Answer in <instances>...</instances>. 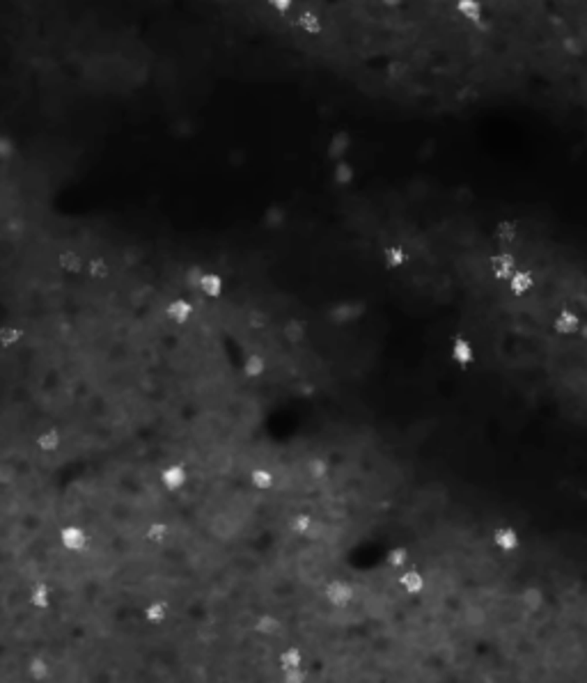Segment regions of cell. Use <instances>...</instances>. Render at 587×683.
Listing matches in <instances>:
<instances>
[{
  "label": "cell",
  "mask_w": 587,
  "mask_h": 683,
  "mask_svg": "<svg viewBox=\"0 0 587 683\" xmlns=\"http://www.w3.org/2000/svg\"><path fill=\"white\" fill-rule=\"evenodd\" d=\"M578 328H581V319H578L576 312H569V310H562L560 315L553 321V331L560 333V335H569V333H576Z\"/></svg>",
  "instance_id": "30bf717a"
},
{
  "label": "cell",
  "mask_w": 587,
  "mask_h": 683,
  "mask_svg": "<svg viewBox=\"0 0 587 683\" xmlns=\"http://www.w3.org/2000/svg\"><path fill=\"white\" fill-rule=\"evenodd\" d=\"M324 596L330 605H335V607H344V605H349L351 603V598H353V589L349 582H344V580H333V582H328L326 585V591H324Z\"/></svg>",
  "instance_id": "3957f363"
},
{
  "label": "cell",
  "mask_w": 587,
  "mask_h": 683,
  "mask_svg": "<svg viewBox=\"0 0 587 683\" xmlns=\"http://www.w3.org/2000/svg\"><path fill=\"white\" fill-rule=\"evenodd\" d=\"M285 340L287 342H292V344H299V342H303L305 340V324H303V321H299V319H292V321H289V324L285 326Z\"/></svg>",
  "instance_id": "d4e9b609"
},
{
  "label": "cell",
  "mask_w": 587,
  "mask_h": 683,
  "mask_svg": "<svg viewBox=\"0 0 587 683\" xmlns=\"http://www.w3.org/2000/svg\"><path fill=\"white\" fill-rule=\"evenodd\" d=\"M16 152V147H14V140L10 136H3L0 134V161H10L12 156Z\"/></svg>",
  "instance_id": "b9f144b4"
},
{
  "label": "cell",
  "mask_w": 587,
  "mask_h": 683,
  "mask_svg": "<svg viewBox=\"0 0 587 683\" xmlns=\"http://www.w3.org/2000/svg\"><path fill=\"white\" fill-rule=\"evenodd\" d=\"M542 603H544V594H542L539 589L530 587V589H525V591H523V605H525L530 612H537V610H539Z\"/></svg>",
  "instance_id": "836d02e7"
},
{
  "label": "cell",
  "mask_w": 587,
  "mask_h": 683,
  "mask_svg": "<svg viewBox=\"0 0 587 683\" xmlns=\"http://www.w3.org/2000/svg\"><path fill=\"white\" fill-rule=\"evenodd\" d=\"M264 369H267V363H264V358L257 356V353H253V356H248V358H246V363H243V372H246V376L257 378V376L264 374Z\"/></svg>",
  "instance_id": "83f0119b"
},
{
  "label": "cell",
  "mask_w": 587,
  "mask_h": 683,
  "mask_svg": "<svg viewBox=\"0 0 587 683\" xmlns=\"http://www.w3.org/2000/svg\"><path fill=\"white\" fill-rule=\"evenodd\" d=\"M211 532H213V537L227 539L229 534H232V518L227 514H216L211 518Z\"/></svg>",
  "instance_id": "d6986e66"
},
{
  "label": "cell",
  "mask_w": 587,
  "mask_h": 683,
  "mask_svg": "<svg viewBox=\"0 0 587 683\" xmlns=\"http://www.w3.org/2000/svg\"><path fill=\"white\" fill-rule=\"evenodd\" d=\"M57 264L64 271V273H80L83 271V259L76 250H64L57 254Z\"/></svg>",
  "instance_id": "9a60e30c"
},
{
  "label": "cell",
  "mask_w": 587,
  "mask_h": 683,
  "mask_svg": "<svg viewBox=\"0 0 587 683\" xmlns=\"http://www.w3.org/2000/svg\"><path fill=\"white\" fill-rule=\"evenodd\" d=\"M250 484L257 491H267L274 487V475H271L267 468H255L250 473Z\"/></svg>",
  "instance_id": "603a6c76"
},
{
  "label": "cell",
  "mask_w": 587,
  "mask_h": 683,
  "mask_svg": "<svg viewBox=\"0 0 587 683\" xmlns=\"http://www.w3.org/2000/svg\"><path fill=\"white\" fill-rule=\"evenodd\" d=\"M165 315H168L170 321H175V324H186V321L191 319V315H193V305L184 299H177V301L168 303Z\"/></svg>",
  "instance_id": "8fae6325"
},
{
  "label": "cell",
  "mask_w": 587,
  "mask_h": 683,
  "mask_svg": "<svg viewBox=\"0 0 587 683\" xmlns=\"http://www.w3.org/2000/svg\"><path fill=\"white\" fill-rule=\"evenodd\" d=\"M37 445H39L41 452H55L57 447H60V433H57V429L41 431L37 436Z\"/></svg>",
  "instance_id": "7402d4cb"
},
{
  "label": "cell",
  "mask_w": 587,
  "mask_h": 683,
  "mask_svg": "<svg viewBox=\"0 0 587 683\" xmlns=\"http://www.w3.org/2000/svg\"><path fill=\"white\" fill-rule=\"evenodd\" d=\"M269 324V315L262 310H250L248 312V326L255 328V331H260V328H267Z\"/></svg>",
  "instance_id": "8d00e7d4"
},
{
  "label": "cell",
  "mask_w": 587,
  "mask_h": 683,
  "mask_svg": "<svg viewBox=\"0 0 587 683\" xmlns=\"http://www.w3.org/2000/svg\"><path fill=\"white\" fill-rule=\"evenodd\" d=\"M326 473H328V463L324 459L308 461V475L312 477V480H321V477H326Z\"/></svg>",
  "instance_id": "d590c367"
},
{
  "label": "cell",
  "mask_w": 587,
  "mask_h": 683,
  "mask_svg": "<svg viewBox=\"0 0 587 683\" xmlns=\"http://www.w3.org/2000/svg\"><path fill=\"white\" fill-rule=\"evenodd\" d=\"M305 679H308V672L301 670V668H289V670H285V681L287 683H303Z\"/></svg>",
  "instance_id": "f6af8a7d"
},
{
  "label": "cell",
  "mask_w": 587,
  "mask_h": 683,
  "mask_svg": "<svg viewBox=\"0 0 587 683\" xmlns=\"http://www.w3.org/2000/svg\"><path fill=\"white\" fill-rule=\"evenodd\" d=\"M209 466H211L213 473L225 475L229 468H232V456H229L227 452H216V454L209 456Z\"/></svg>",
  "instance_id": "f1b7e54d"
},
{
  "label": "cell",
  "mask_w": 587,
  "mask_h": 683,
  "mask_svg": "<svg viewBox=\"0 0 587 683\" xmlns=\"http://www.w3.org/2000/svg\"><path fill=\"white\" fill-rule=\"evenodd\" d=\"M292 26L299 28L303 35H308V37H319L321 32H324L326 23H324V16H321L317 10L305 7V10H301L299 14H294Z\"/></svg>",
  "instance_id": "6da1fadb"
},
{
  "label": "cell",
  "mask_w": 587,
  "mask_h": 683,
  "mask_svg": "<svg viewBox=\"0 0 587 683\" xmlns=\"http://www.w3.org/2000/svg\"><path fill=\"white\" fill-rule=\"evenodd\" d=\"M16 477V470L10 463H0V487H10Z\"/></svg>",
  "instance_id": "ee69618b"
},
{
  "label": "cell",
  "mask_w": 587,
  "mask_h": 683,
  "mask_svg": "<svg viewBox=\"0 0 587 683\" xmlns=\"http://www.w3.org/2000/svg\"><path fill=\"white\" fill-rule=\"evenodd\" d=\"M145 619L150 624H161L168 619V605L161 603V601H156V603H150L145 607Z\"/></svg>",
  "instance_id": "484cf974"
},
{
  "label": "cell",
  "mask_w": 587,
  "mask_h": 683,
  "mask_svg": "<svg viewBox=\"0 0 587 683\" xmlns=\"http://www.w3.org/2000/svg\"><path fill=\"white\" fill-rule=\"evenodd\" d=\"M452 358L457 360L459 365H468V363H473V358H475V353H473V347L464 340V337H457L454 340V347H452Z\"/></svg>",
  "instance_id": "e0dca14e"
},
{
  "label": "cell",
  "mask_w": 587,
  "mask_h": 683,
  "mask_svg": "<svg viewBox=\"0 0 587 683\" xmlns=\"http://www.w3.org/2000/svg\"><path fill=\"white\" fill-rule=\"evenodd\" d=\"M23 340V331L14 326H0V347L10 349L14 344H19Z\"/></svg>",
  "instance_id": "4316f807"
},
{
  "label": "cell",
  "mask_w": 587,
  "mask_h": 683,
  "mask_svg": "<svg viewBox=\"0 0 587 683\" xmlns=\"http://www.w3.org/2000/svg\"><path fill=\"white\" fill-rule=\"evenodd\" d=\"M406 559H409L406 548H392L390 553H388V564L395 566V569H399V566L406 564Z\"/></svg>",
  "instance_id": "ab89813d"
},
{
  "label": "cell",
  "mask_w": 587,
  "mask_h": 683,
  "mask_svg": "<svg viewBox=\"0 0 587 683\" xmlns=\"http://www.w3.org/2000/svg\"><path fill=\"white\" fill-rule=\"evenodd\" d=\"M581 331H583V340H587V324H585V326L581 328Z\"/></svg>",
  "instance_id": "c3c4849f"
},
{
  "label": "cell",
  "mask_w": 587,
  "mask_h": 683,
  "mask_svg": "<svg viewBox=\"0 0 587 683\" xmlns=\"http://www.w3.org/2000/svg\"><path fill=\"white\" fill-rule=\"evenodd\" d=\"M48 603H51V589H48L46 585H37L35 589L30 591V605L48 607Z\"/></svg>",
  "instance_id": "d6a6232c"
},
{
  "label": "cell",
  "mask_w": 587,
  "mask_h": 683,
  "mask_svg": "<svg viewBox=\"0 0 587 683\" xmlns=\"http://www.w3.org/2000/svg\"><path fill=\"white\" fill-rule=\"evenodd\" d=\"M289 528H292L296 534H305L310 528H312V518L308 514H299V516H294L292 518V523H289Z\"/></svg>",
  "instance_id": "74e56055"
},
{
  "label": "cell",
  "mask_w": 587,
  "mask_h": 683,
  "mask_svg": "<svg viewBox=\"0 0 587 683\" xmlns=\"http://www.w3.org/2000/svg\"><path fill=\"white\" fill-rule=\"evenodd\" d=\"M87 273H90V278H94V280H104V278H108V273H111L108 261H106L104 257H94V259H90V261H87Z\"/></svg>",
  "instance_id": "4dcf8cb0"
},
{
  "label": "cell",
  "mask_w": 587,
  "mask_h": 683,
  "mask_svg": "<svg viewBox=\"0 0 587 683\" xmlns=\"http://www.w3.org/2000/svg\"><path fill=\"white\" fill-rule=\"evenodd\" d=\"M23 229H26V225H23V220H19V218H10L5 223V232L10 236H21Z\"/></svg>",
  "instance_id": "bcb514c9"
},
{
  "label": "cell",
  "mask_w": 587,
  "mask_h": 683,
  "mask_svg": "<svg viewBox=\"0 0 587 683\" xmlns=\"http://www.w3.org/2000/svg\"><path fill=\"white\" fill-rule=\"evenodd\" d=\"M60 544L67 548V550H83L87 546V534L78 525H67V528H62L60 532Z\"/></svg>",
  "instance_id": "8992f818"
},
{
  "label": "cell",
  "mask_w": 587,
  "mask_h": 683,
  "mask_svg": "<svg viewBox=\"0 0 587 683\" xmlns=\"http://www.w3.org/2000/svg\"><path fill=\"white\" fill-rule=\"evenodd\" d=\"M280 663H283V668L289 670V668H301L303 665V656L299 649H287V652L280 656Z\"/></svg>",
  "instance_id": "e575fe53"
},
{
  "label": "cell",
  "mask_w": 587,
  "mask_h": 683,
  "mask_svg": "<svg viewBox=\"0 0 587 683\" xmlns=\"http://www.w3.org/2000/svg\"><path fill=\"white\" fill-rule=\"evenodd\" d=\"M202 275H204V271L200 266H191V268H188L186 271V285H188V289H200Z\"/></svg>",
  "instance_id": "7bdbcfd3"
},
{
  "label": "cell",
  "mask_w": 587,
  "mask_h": 683,
  "mask_svg": "<svg viewBox=\"0 0 587 683\" xmlns=\"http://www.w3.org/2000/svg\"><path fill=\"white\" fill-rule=\"evenodd\" d=\"M285 209L283 207H278V204H276V207H269L267 209V213H264V223H267V227H271V229H278L280 225H285Z\"/></svg>",
  "instance_id": "1f68e13d"
},
{
  "label": "cell",
  "mask_w": 587,
  "mask_h": 683,
  "mask_svg": "<svg viewBox=\"0 0 587 683\" xmlns=\"http://www.w3.org/2000/svg\"><path fill=\"white\" fill-rule=\"evenodd\" d=\"M255 628L262 635H280V631H283V621L278 619L274 614H262L257 624H255Z\"/></svg>",
  "instance_id": "ac0fdd59"
},
{
  "label": "cell",
  "mask_w": 587,
  "mask_h": 683,
  "mask_svg": "<svg viewBox=\"0 0 587 683\" xmlns=\"http://www.w3.org/2000/svg\"><path fill=\"white\" fill-rule=\"evenodd\" d=\"M489 268L495 280H509L516 271V257L511 252H498L489 259Z\"/></svg>",
  "instance_id": "277c9868"
},
{
  "label": "cell",
  "mask_w": 587,
  "mask_h": 683,
  "mask_svg": "<svg viewBox=\"0 0 587 683\" xmlns=\"http://www.w3.org/2000/svg\"><path fill=\"white\" fill-rule=\"evenodd\" d=\"M161 482H163V487L168 489V491H177L181 489L186 484V470H184V466H168L165 470L161 473Z\"/></svg>",
  "instance_id": "ba28073f"
},
{
  "label": "cell",
  "mask_w": 587,
  "mask_h": 683,
  "mask_svg": "<svg viewBox=\"0 0 587 683\" xmlns=\"http://www.w3.org/2000/svg\"><path fill=\"white\" fill-rule=\"evenodd\" d=\"M349 147H351V136L346 134V131H337L328 143V159L342 161V156L349 152Z\"/></svg>",
  "instance_id": "9c48e42d"
},
{
  "label": "cell",
  "mask_w": 587,
  "mask_h": 683,
  "mask_svg": "<svg viewBox=\"0 0 587 683\" xmlns=\"http://www.w3.org/2000/svg\"><path fill=\"white\" fill-rule=\"evenodd\" d=\"M466 621L470 624V626H482V624L486 621V612L479 605H470L466 610Z\"/></svg>",
  "instance_id": "f35d334b"
},
{
  "label": "cell",
  "mask_w": 587,
  "mask_h": 683,
  "mask_svg": "<svg viewBox=\"0 0 587 683\" xmlns=\"http://www.w3.org/2000/svg\"><path fill=\"white\" fill-rule=\"evenodd\" d=\"M376 5L381 7L383 12H397V10H402L404 0H376Z\"/></svg>",
  "instance_id": "7dc6e473"
},
{
  "label": "cell",
  "mask_w": 587,
  "mask_h": 683,
  "mask_svg": "<svg viewBox=\"0 0 587 683\" xmlns=\"http://www.w3.org/2000/svg\"><path fill=\"white\" fill-rule=\"evenodd\" d=\"M383 261L388 268H402L409 261V252L404 245H388L383 250Z\"/></svg>",
  "instance_id": "5bb4252c"
},
{
  "label": "cell",
  "mask_w": 587,
  "mask_h": 683,
  "mask_svg": "<svg viewBox=\"0 0 587 683\" xmlns=\"http://www.w3.org/2000/svg\"><path fill=\"white\" fill-rule=\"evenodd\" d=\"M509 292L514 294V296H525L528 292L532 289V285H535V278L530 271H525V268H516L514 271V275H511L509 280Z\"/></svg>",
  "instance_id": "52a82bcc"
},
{
  "label": "cell",
  "mask_w": 587,
  "mask_h": 683,
  "mask_svg": "<svg viewBox=\"0 0 587 683\" xmlns=\"http://www.w3.org/2000/svg\"><path fill=\"white\" fill-rule=\"evenodd\" d=\"M583 498H585V500H587V489H585V491H583Z\"/></svg>",
  "instance_id": "681fc988"
},
{
  "label": "cell",
  "mask_w": 587,
  "mask_h": 683,
  "mask_svg": "<svg viewBox=\"0 0 587 683\" xmlns=\"http://www.w3.org/2000/svg\"><path fill=\"white\" fill-rule=\"evenodd\" d=\"M200 292L209 299H218L222 294V278L218 273H204L200 282Z\"/></svg>",
  "instance_id": "2e32d148"
},
{
  "label": "cell",
  "mask_w": 587,
  "mask_h": 683,
  "mask_svg": "<svg viewBox=\"0 0 587 683\" xmlns=\"http://www.w3.org/2000/svg\"><path fill=\"white\" fill-rule=\"evenodd\" d=\"M296 5V0H267V7L269 10H274L276 14L285 16L292 12V7Z\"/></svg>",
  "instance_id": "60d3db41"
},
{
  "label": "cell",
  "mask_w": 587,
  "mask_h": 683,
  "mask_svg": "<svg viewBox=\"0 0 587 683\" xmlns=\"http://www.w3.org/2000/svg\"><path fill=\"white\" fill-rule=\"evenodd\" d=\"M399 585L406 589L409 594H418V591H423L425 580H423V575H420L418 571H406L399 578Z\"/></svg>",
  "instance_id": "44dd1931"
},
{
  "label": "cell",
  "mask_w": 587,
  "mask_h": 683,
  "mask_svg": "<svg viewBox=\"0 0 587 683\" xmlns=\"http://www.w3.org/2000/svg\"><path fill=\"white\" fill-rule=\"evenodd\" d=\"M493 544L498 546L500 550H514L518 546V534L514 528H507V525H502L493 532Z\"/></svg>",
  "instance_id": "4fadbf2b"
},
{
  "label": "cell",
  "mask_w": 587,
  "mask_h": 683,
  "mask_svg": "<svg viewBox=\"0 0 587 683\" xmlns=\"http://www.w3.org/2000/svg\"><path fill=\"white\" fill-rule=\"evenodd\" d=\"M493 236L500 245H514L518 238V227H516V223H511V220H500V223L495 225Z\"/></svg>",
  "instance_id": "7c38bea8"
},
{
  "label": "cell",
  "mask_w": 587,
  "mask_h": 683,
  "mask_svg": "<svg viewBox=\"0 0 587 683\" xmlns=\"http://www.w3.org/2000/svg\"><path fill=\"white\" fill-rule=\"evenodd\" d=\"M353 166L351 163H346V161H337L335 163V168H333V179H335V184H340V186H349L353 182Z\"/></svg>",
  "instance_id": "ffe728a7"
},
{
  "label": "cell",
  "mask_w": 587,
  "mask_h": 683,
  "mask_svg": "<svg viewBox=\"0 0 587 683\" xmlns=\"http://www.w3.org/2000/svg\"><path fill=\"white\" fill-rule=\"evenodd\" d=\"M365 303L362 301H346V303H337L335 308H330L328 312V319L333 321L335 326H344V324H351V321L360 319L365 315Z\"/></svg>",
  "instance_id": "7a4b0ae2"
},
{
  "label": "cell",
  "mask_w": 587,
  "mask_h": 683,
  "mask_svg": "<svg viewBox=\"0 0 587 683\" xmlns=\"http://www.w3.org/2000/svg\"><path fill=\"white\" fill-rule=\"evenodd\" d=\"M454 10H457L461 19H466L470 23H482L484 14H486L482 0H457V3H454Z\"/></svg>",
  "instance_id": "5b68a950"
},
{
  "label": "cell",
  "mask_w": 587,
  "mask_h": 683,
  "mask_svg": "<svg viewBox=\"0 0 587 683\" xmlns=\"http://www.w3.org/2000/svg\"><path fill=\"white\" fill-rule=\"evenodd\" d=\"M28 672L35 681H44V679H48V674H51V668H48V663L41 656H35V658H30Z\"/></svg>",
  "instance_id": "cb8c5ba5"
},
{
  "label": "cell",
  "mask_w": 587,
  "mask_h": 683,
  "mask_svg": "<svg viewBox=\"0 0 587 683\" xmlns=\"http://www.w3.org/2000/svg\"><path fill=\"white\" fill-rule=\"evenodd\" d=\"M168 534H170V528L165 523H152L150 528H147L145 537L150 544H163V541L168 539Z\"/></svg>",
  "instance_id": "f546056e"
}]
</instances>
